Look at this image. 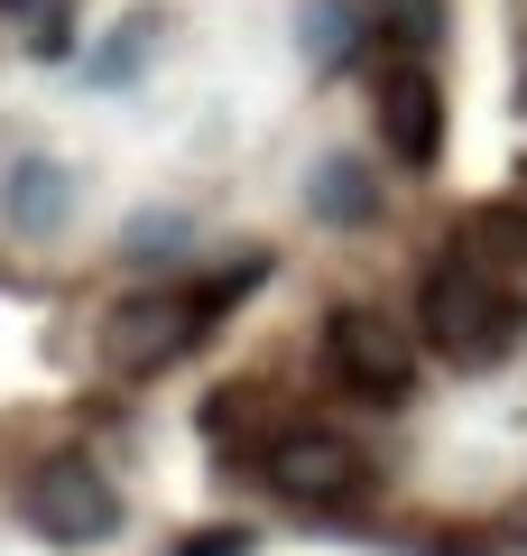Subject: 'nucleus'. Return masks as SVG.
Here are the masks:
<instances>
[{"label":"nucleus","mask_w":527,"mask_h":556,"mask_svg":"<svg viewBox=\"0 0 527 556\" xmlns=\"http://www.w3.org/2000/svg\"><path fill=\"white\" fill-rule=\"evenodd\" d=\"M416 325H426V343L445 362H500L518 343V288L490 269V251L453 241L416 288Z\"/></svg>","instance_id":"f257e3e1"},{"label":"nucleus","mask_w":527,"mask_h":556,"mask_svg":"<svg viewBox=\"0 0 527 556\" xmlns=\"http://www.w3.org/2000/svg\"><path fill=\"white\" fill-rule=\"evenodd\" d=\"M204 334H214V298L139 288V298H120L112 316H102V362H112L120 380H157V371H176V362L195 353Z\"/></svg>","instance_id":"f03ea898"},{"label":"nucleus","mask_w":527,"mask_h":556,"mask_svg":"<svg viewBox=\"0 0 527 556\" xmlns=\"http://www.w3.org/2000/svg\"><path fill=\"white\" fill-rule=\"evenodd\" d=\"M259 473L296 510H351V501H371V455L351 437H333V427H278L259 445Z\"/></svg>","instance_id":"7ed1b4c3"},{"label":"nucleus","mask_w":527,"mask_h":556,"mask_svg":"<svg viewBox=\"0 0 527 556\" xmlns=\"http://www.w3.org/2000/svg\"><path fill=\"white\" fill-rule=\"evenodd\" d=\"M324 362L343 371V390L380 399V408H398V399L416 390V343L398 316H380V306H333L324 316Z\"/></svg>","instance_id":"20e7f679"},{"label":"nucleus","mask_w":527,"mask_h":556,"mask_svg":"<svg viewBox=\"0 0 527 556\" xmlns=\"http://www.w3.org/2000/svg\"><path fill=\"white\" fill-rule=\"evenodd\" d=\"M28 519H38L56 547H93V538H112L120 492L102 482L93 455H47L38 473H28Z\"/></svg>","instance_id":"39448f33"},{"label":"nucleus","mask_w":527,"mask_h":556,"mask_svg":"<svg viewBox=\"0 0 527 556\" xmlns=\"http://www.w3.org/2000/svg\"><path fill=\"white\" fill-rule=\"evenodd\" d=\"M380 139H389L398 167H435V149H445V93H435L426 65H389L380 75Z\"/></svg>","instance_id":"423d86ee"},{"label":"nucleus","mask_w":527,"mask_h":556,"mask_svg":"<svg viewBox=\"0 0 527 556\" xmlns=\"http://www.w3.org/2000/svg\"><path fill=\"white\" fill-rule=\"evenodd\" d=\"M306 195H314V214H324V223H371V214H380V186L361 177L351 159H324Z\"/></svg>","instance_id":"0eeeda50"},{"label":"nucleus","mask_w":527,"mask_h":556,"mask_svg":"<svg viewBox=\"0 0 527 556\" xmlns=\"http://www.w3.org/2000/svg\"><path fill=\"white\" fill-rule=\"evenodd\" d=\"M65 204H75V186H65V167L28 159L20 177H10V223H28V232H47V223H65Z\"/></svg>","instance_id":"6e6552de"},{"label":"nucleus","mask_w":527,"mask_h":556,"mask_svg":"<svg viewBox=\"0 0 527 556\" xmlns=\"http://www.w3.org/2000/svg\"><path fill=\"white\" fill-rule=\"evenodd\" d=\"M380 20H389L408 47H426L435 38V0H380Z\"/></svg>","instance_id":"1a4fd4ad"},{"label":"nucleus","mask_w":527,"mask_h":556,"mask_svg":"<svg viewBox=\"0 0 527 556\" xmlns=\"http://www.w3.org/2000/svg\"><path fill=\"white\" fill-rule=\"evenodd\" d=\"M176 556H250V538H241V529H204V538H185Z\"/></svg>","instance_id":"9d476101"}]
</instances>
